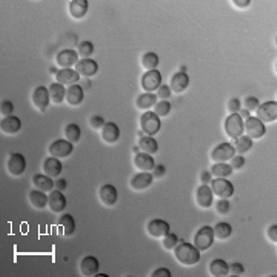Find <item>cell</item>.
<instances>
[{
	"label": "cell",
	"mask_w": 277,
	"mask_h": 277,
	"mask_svg": "<svg viewBox=\"0 0 277 277\" xmlns=\"http://www.w3.org/2000/svg\"><path fill=\"white\" fill-rule=\"evenodd\" d=\"M259 106H260V102L257 100L256 97H246V98H245V108H246L248 111H256Z\"/></svg>",
	"instance_id": "48"
},
{
	"label": "cell",
	"mask_w": 277,
	"mask_h": 277,
	"mask_svg": "<svg viewBox=\"0 0 277 277\" xmlns=\"http://www.w3.org/2000/svg\"><path fill=\"white\" fill-rule=\"evenodd\" d=\"M176 259L185 266H194L200 262V251L188 242H182L176 246Z\"/></svg>",
	"instance_id": "1"
},
{
	"label": "cell",
	"mask_w": 277,
	"mask_h": 277,
	"mask_svg": "<svg viewBox=\"0 0 277 277\" xmlns=\"http://www.w3.org/2000/svg\"><path fill=\"white\" fill-rule=\"evenodd\" d=\"M196 200H197V205L200 208H211L212 206V200H214V192L211 190V186L208 185H202L197 188V192H196Z\"/></svg>",
	"instance_id": "14"
},
{
	"label": "cell",
	"mask_w": 277,
	"mask_h": 277,
	"mask_svg": "<svg viewBox=\"0 0 277 277\" xmlns=\"http://www.w3.org/2000/svg\"><path fill=\"white\" fill-rule=\"evenodd\" d=\"M146 230L151 237H165L170 232V224L162 219H154L146 225Z\"/></svg>",
	"instance_id": "20"
},
{
	"label": "cell",
	"mask_w": 277,
	"mask_h": 277,
	"mask_svg": "<svg viewBox=\"0 0 277 277\" xmlns=\"http://www.w3.org/2000/svg\"><path fill=\"white\" fill-rule=\"evenodd\" d=\"M98 270H100V264H98V260L92 256H86L80 264V271L84 276H88V277L97 276Z\"/></svg>",
	"instance_id": "25"
},
{
	"label": "cell",
	"mask_w": 277,
	"mask_h": 277,
	"mask_svg": "<svg viewBox=\"0 0 277 277\" xmlns=\"http://www.w3.org/2000/svg\"><path fill=\"white\" fill-rule=\"evenodd\" d=\"M102 137L106 144H117L118 138H120V130L114 122H108L105 124V126L102 128Z\"/></svg>",
	"instance_id": "23"
},
{
	"label": "cell",
	"mask_w": 277,
	"mask_h": 277,
	"mask_svg": "<svg viewBox=\"0 0 277 277\" xmlns=\"http://www.w3.org/2000/svg\"><path fill=\"white\" fill-rule=\"evenodd\" d=\"M84 96H85L84 94V88L78 86L77 84L66 88V100L72 106H78V105H80L84 102Z\"/></svg>",
	"instance_id": "28"
},
{
	"label": "cell",
	"mask_w": 277,
	"mask_h": 277,
	"mask_svg": "<svg viewBox=\"0 0 277 277\" xmlns=\"http://www.w3.org/2000/svg\"><path fill=\"white\" fill-rule=\"evenodd\" d=\"M230 272L231 274H236V276H244L245 274V266L242 264H232L230 265Z\"/></svg>",
	"instance_id": "51"
},
{
	"label": "cell",
	"mask_w": 277,
	"mask_h": 277,
	"mask_svg": "<svg viewBox=\"0 0 277 277\" xmlns=\"http://www.w3.org/2000/svg\"><path fill=\"white\" fill-rule=\"evenodd\" d=\"M44 171H45V174L46 176H50V177H58L62 174V171H64V165H62V162L57 159V157H50V159H46L45 160V164H44Z\"/></svg>",
	"instance_id": "27"
},
{
	"label": "cell",
	"mask_w": 277,
	"mask_h": 277,
	"mask_svg": "<svg viewBox=\"0 0 277 277\" xmlns=\"http://www.w3.org/2000/svg\"><path fill=\"white\" fill-rule=\"evenodd\" d=\"M154 112L159 116V117H166L170 116L171 112V104L166 102V100H162V102H157L154 105Z\"/></svg>",
	"instance_id": "41"
},
{
	"label": "cell",
	"mask_w": 277,
	"mask_h": 277,
	"mask_svg": "<svg viewBox=\"0 0 277 277\" xmlns=\"http://www.w3.org/2000/svg\"><path fill=\"white\" fill-rule=\"evenodd\" d=\"M138 146H140L142 151H145L146 154H151V156L159 151V144H157V140L154 137H151V136L142 137L140 142H138Z\"/></svg>",
	"instance_id": "35"
},
{
	"label": "cell",
	"mask_w": 277,
	"mask_h": 277,
	"mask_svg": "<svg viewBox=\"0 0 277 277\" xmlns=\"http://www.w3.org/2000/svg\"><path fill=\"white\" fill-rule=\"evenodd\" d=\"M211 190L216 196H219L220 199H230L234 196V185L228 179H216L210 182Z\"/></svg>",
	"instance_id": "7"
},
{
	"label": "cell",
	"mask_w": 277,
	"mask_h": 277,
	"mask_svg": "<svg viewBox=\"0 0 277 277\" xmlns=\"http://www.w3.org/2000/svg\"><path fill=\"white\" fill-rule=\"evenodd\" d=\"M162 86V74L159 70L146 71L142 77V88L146 92H154Z\"/></svg>",
	"instance_id": "5"
},
{
	"label": "cell",
	"mask_w": 277,
	"mask_h": 277,
	"mask_svg": "<svg viewBox=\"0 0 277 277\" xmlns=\"http://www.w3.org/2000/svg\"><path fill=\"white\" fill-rule=\"evenodd\" d=\"M151 276H152V277H171L172 274H171V271L166 270V268H159V270H156Z\"/></svg>",
	"instance_id": "52"
},
{
	"label": "cell",
	"mask_w": 277,
	"mask_h": 277,
	"mask_svg": "<svg viewBox=\"0 0 277 277\" xmlns=\"http://www.w3.org/2000/svg\"><path fill=\"white\" fill-rule=\"evenodd\" d=\"M58 228H60V232L65 236V237H70L76 232L77 230V224L74 220V217L71 214H64L60 217V220H58Z\"/></svg>",
	"instance_id": "30"
},
{
	"label": "cell",
	"mask_w": 277,
	"mask_h": 277,
	"mask_svg": "<svg viewBox=\"0 0 277 277\" xmlns=\"http://www.w3.org/2000/svg\"><path fill=\"white\" fill-rule=\"evenodd\" d=\"M50 72H51V74H56V76H57V72H58V71H57V68L51 66V68H50Z\"/></svg>",
	"instance_id": "59"
},
{
	"label": "cell",
	"mask_w": 277,
	"mask_h": 277,
	"mask_svg": "<svg viewBox=\"0 0 277 277\" xmlns=\"http://www.w3.org/2000/svg\"><path fill=\"white\" fill-rule=\"evenodd\" d=\"M0 128L5 134H17L18 131L22 130V120L16 116H10V117H5L2 124H0Z\"/></svg>",
	"instance_id": "26"
},
{
	"label": "cell",
	"mask_w": 277,
	"mask_h": 277,
	"mask_svg": "<svg viewBox=\"0 0 277 277\" xmlns=\"http://www.w3.org/2000/svg\"><path fill=\"white\" fill-rule=\"evenodd\" d=\"M237 8H248L250 5H251V0H234V2H232Z\"/></svg>",
	"instance_id": "55"
},
{
	"label": "cell",
	"mask_w": 277,
	"mask_h": 277,
	"mask_svg": "<svg viewBox=\"0 0 277 277\" xmlns=\"http://www.w3.org/2000/svg\"><path fill=\"white\" fill-rule=\"evenodd\" d=\"M225 131L231 138H239L245 131L244 118L239 114H230L225 120Z\"/></svg>",
	"instance_id": "4"
},
{
	"label": "cell",
	"mask_w": 277,
	"mask_h": 277,
	"mask_svg": "<svg viewBox=\"0 0 277 277\" xmlns=\"http://www.w3.org/2000/svg\"><path fill=\"white\" fill-rule=\"evenodd\" d=\"M157 100H159V98H157V96L154 92H145V94L137 97L136 105L138 110H150L157 104Z\"/></svg>",
	"instance_id": "33"
},
{
	"label": "cell",
	"mask_w": 277,
	"mask_h": 277,
	"mask_svg": "<svg viewBox=\"0 0 277 277\" xmlns=\"http://www.w3.org/2000/svg\"><path fill=\"white\" fill-rule=\"evenodd\" d=\"M32 182H34V186L37 190H40L44 192H50V191H54L56 188V182H52V177L50 176H44V174H36L32 177Z\"/></svg>",
	"instance_id": "29"
},
{
	"label": "cell",
	"mask_w": 277,
	"mask_h": 277,
	"mask_svg": "<svg viewBox=\"0 0 277 277\" xmlns=\"http://www.w3.org/2000/svg\"><path fill=\"white\" fill-rule=\"evenodd\" d=\"M76 71L84 77H92L98 72V65L92 58H82L76 65Z\"/></svg>",
	"instance_id": "18"
},
{
	"label": "cell",
	"mask_w": 277,
	"mask_h": 277,
	"mask_svg": "<svg viewBox=\"0 0 277 277\" xmlns=\"http://www.w3.org/2000/svg\"><path fill=\"white\" fill-rule=\"evenodd\" d=\"M56 78H57V84H60L64 86H71V85L78 84V80H80V74L72 68H65V70H60L57 72Z\"/></svg>",
	"instance_id": "17"
},
{
	"label": "cell",
	"mask_w": 277,
	"mask_h": 277,
	"mask_svg": "<svg viewBox=\"0 0 277 277\" xmlns=\"http://www.w3.org/2000/svg\"><path fill=\"white\" fill-rule=\"evenodd\" d=\"M140 126H142V131L148 136H156L157 132L160 131L162 128V122H160V117L157 116L156 112H151V111H146L145 114H142L140 117Z\"/></svg>",
	"instance_id": "3"
},
{
	"label": "cell",
	"mask_w": 277,
	"mask_h": 277,
	"mask_svg": "<svg viewBox=\"0 0 277 277\" xmlns=\"http://www.w3.org/2000/svg\"><path fill=\"white\" fill-rule=\"evenodd\" d=\"M105 120H104V117L102 116H92L91 118H90V125L94 128V130H102L104 126H105Z\"/></svg>",
	"instance_id": "45"
},
{
	"label": "cell",
	"mask_w": 277,
	"mask_h": 277,
	"mask_svg": "<svg viewBox=\"0 0 277 277\" xmlns=\"http://www.w3.org/2000/svg\"><path fill=\"white\" fill-rule=\"evenodd\" d=\"M66 186H68V184H66L65 179H58V180L56 182V188H57L58 191H65Z\"/></svg>",
	"instance_id": "57"
},
{
	"label": "cell",
	"mask_w": 277,
	"mask_h": 277,
	"mask_svg": "<svg viewBox=\"0 0 277 277\" xmlns=\"http://www.w3.org/2000/svg\"><path fill=\"white\" fill-rule=\"evenodd\" d=\"M50 96H51V100L54 104H62L66 98V88L56 82L50 86Z\"/></svg>",
	"instance_id": "34"
},
{
	"label": "cell",
	"mask_w": 277,
	"mask_h": 277,
	"mask_svg": "<svg viewBox=\"0 0 277 277\" xmlns=\"http://www.w3.org/2000/svg\"><path fill=\"white\" fill-rule=\"evenodd\" d=\"M32 102L37 110H40L42 112L46 111L48 105L51 104V96H50V88L45 86H37L32 92Z\"/></svg>",
	"instance_id": "12"
},
{
	"label": "cell",
	"mask_w": 277,
	"mask_h": 277,
	"mask_svg": "<svg viewBox=\"0 0 277 277\" xmlns=\"http://www.w3.org/2000/svg\"><path fill=\"white\" fill-rule=\"evenodd\" d=\"M78 52L74 51V50H62L60 52L57 54L56 57V62L57 65H60L62 70L65 68H71V66H76L78 64Z\"/></svg>",
	"instance_id": "13"
},
{
	"label": "cell",
	"mask_w": 277,
	"mask_h": 277,
	"mask_svg": "<svg viewBox=\"0 0 277 277\" xmlns=\"http://www.w3.org/2000/svg\"><path fill=\"white\" fill-rule=\"evenodd\" d=\"M179 72H185V74H186V66H185V65H182V66H180V71H179Z\"/></svg>",
	"instance_id": "60"
},
{
	"label": "cell",
	"mask_w": 277,
	"mask_h": 277,
	"mask_svg": "<svg viewBox=\"0 0 277 277\" xmlns=\"http://www.w3.org/2000/svg\"><path fill=\"white\" fill-rule=\"evenodd\" d=\"M244 126L250 138H262L266 134L265 124L260 122L257 117H250L246 120H244Z\"/></svg>",
	"instance_id": "6"
},
{
	"label": "cell",
	"mask_w": 277,
	"mask_h": 277,
	"mask_svg": "<svg viewBox=\"0 0 277 277\" xmlns=\"http://www.w3.org/2000/svg\"><path fill=\"white\" fill-rule=\"evenodd\" d=\"M210 272L214 277H225L230 274V265L224 259H216L210 265Z\"/></svg>",
	"instance_id": "32"
},
{
	"label": "cell",
	"mask_w": 277,
	"mask_h": 277,
	"mask_svg": "<svg viewBox=\"0 0 277 277\" xmlns=\"http://www.w3.org/2000/svg\"><path fill=\"white\" fill-rule=\"evenodd\" d=\"M30 202L34 208L37 210H44L48 206L50 202V196H46V192L40 191V190H32L30 192Z\"/></svg>",
	"instance_id": "31"
},
{
	"label": "cell",
	"mask_w": 277,
	"mask_h": 277,
	"mask_svg": "<svg viewBox=\"0 0 277 277\" xmlns=\"http://www.w3.org/2000/svg\"><path fill=\"white\" fill-rule=\"evenodd\" d=\"M0 111H2V114H4L5 117L12 116V114H14V104L10 102V100L2 102V108H0Z\"/></svg>",
	"instance_id": "49"
},
{
	"label": "cell",
	"mask_w": 277,
	"mask_h": 277,
	"mask_svg": "<svg viewBox=\"0 0 277 277\" xmlns=\"http://www.w3.org/2000/svg\"><path fill=\"white\" fill-rule=\"evenodd\" d=\"M94 52V45L91 42H80L78 45V56L84 57V58H90V56Z\"/></svg>",
	"instance_id": "42"
},
{
	"label": "cell",
	"mask_w": 277,
	"mask_h": 277,
	"mask_svg": "<svg viewBox=\"0 0 277 277\" xmlns=\"http://www.w3.org/2000/svg\"><path fill=\"white\" fill-rule=\"evenodd\" d=\"M251 148H252V138H250L248 136H240L239 138H236V145H234L236 152L245 154V152H250Z\"/></svg>",
	"instance_id": "38"
},
{
	"label": "cell",
	"mask_w": 277,
	"mask_h": 277,
	"mask_svg": "<svg viewBox=\"0 0 277 277\" xmlns=\"http://www.w3.org/2000/svg\"><path fill=\"white\" fill-rule=\"evenodd\" d=\"M66 205H68V202H66V197H65L64 191H58V190L51 191L48 206L51 208L52 212H64Z\"/></svg>",
	"instance_id": "16"
},
{
	"label": "cell",
	"mask_w": 277,
	"mask_h": 277,
	"mask_svg": "<svg viewBox=\"0 0 277 277\" xmlns=\"http://www.w3.org/2000/svg\"><path fill=\"white\" fill-rule=\"evenodd\" d=\"M142 65L151 71V70H157V66H159V56H157L156 52H146L144 54L142 57Z\"/></svg>",
	"instance_id": "40"
},
{
	"label": "cell",
	"mask_w": 277,
	"mask_h": 277,
	"mask_svg": "<svg viewBox=\"0 0 277 277\" xmlns=\"http://www.w3.org/2000/svg\"><path fill=\"white\" fill-rule=\"evenodd\" d=\"M246 160H245V157L244 156H234L232 159H231V166L232 170H242L245 166Z\"/></svg>",
	"instance_id": "47"
},
{
	"label": "cell",
	"mask_w": 277,
	"mask_h": 277,
	"mask_svg": "<svg viewBox=\"0 0 277 277\" xmlns=\"http://www.w3.org/2000/svg\"><path fill=\"white\" fill-rule=\"evenodd\" d=\"M65 136H66V140H70L71 144H77L78 140H80V137H82L80 126L76 125V124H70L65 128Z\"/></svg>",
	"instance_id": "39"
},
{
	"label": "cell",
	"mask_w": 277,
	"mask_h": 277,
	"mask_svg": "<svg viewBox=\"0 0 277 277\" xmlns=\"http://www.w3.org/2000/svg\"><path fill=\"white\" fill-rule=\"evenodd\" d=\"M236 156V150L231 144H220L211 152V159L217 164H225Z\"/></svg>",
	"instance_id": "9"
},
{
	"label": "cell",
	"mask_w": 277,
	"mask_h": 277,
	"mask_svg": "<svg viewBox=\"0 0 277 277\" xmlns=\"http://www.w3.org/2000/svg\"><path fill=\"white\" fill-rule=\"evenodd\" d=\"M88 8H90L88 0H72V2H70V12L76 20L84 18L88 12Z\"/></svg>",
	"instance_id": "24"
},
{
	"label": "cell",
	"mask_w": 277,
	"mask_h": 277,
	"mask_svg": "<svg viewBox=\"0 0 277 277\" xmlns=\"http://www.w3.org/2000/svg\"><path fill=\"white\" fill-rule=\"evenodd\" d=\"M8 171L18 177V176H22L25 171H26V159H25V156L20 154V152H14L10 156V159H8Z\"/></svg>",
	"instance_id": "11"
},
{
	"label": "cell",
	"mask_w": 277,
	"mask_h": 277,
	"mask_svg": "<svg viewBox=\"0 0 277 277\" xmlns=\"http://www.w3.org/2000/svg\"><path fill=\"white\" fill-rule=\"evenodd\" d=\"M228 110L232 114H237L240 110H242V102H240V98H237V97H232L231 100L228 102Z\"/></svg>",
	"instance_id": "44"
},
{
	"label": "cell",
	"mask_w": 277,
	"mask_h": 277,
	"mask_svg": "<svg viewBox=\"0 0 277 277\" xmlns=\"http://www.w3.org/2000/svg\"><path fill=\"white\" fill-rule=\"evenodd\" d=\"M134 165H136L138 170H140V171L150 172L151 170H154L156 162H154V159H152L151 154L138 152V154H136V157H134Z\"/></svg>",
	"instance_id": "22"
},
{
	"label": "cell",
	"mask_w": 277,
	"mask_h": 277,
	"mask_svg": "<svg viewBox=\"0 0 277 277\" xmlns=\"http://www.w3.org/2000/svg\"><path fill=\"white\" fill-rule=\"evenodd\" d=\"M214 236L217 237V239H220V240H226L231 237L232 234V226L226 222H220V224H217L214 228Z\"/></svg>",
	"instance_id": "36"
},
{
	"label": "cell",
	"mask_w": 277,
	"mask_h": 277,
	"mask_svg": "<svg viewBox=\"0 0 277 277\" xmlns=\"http://www.w3.org/2000/svg\"><path fill=\"white\" fill-rule=\"evenodd\" d=\"M165 172H166V170H165V166H164V165H156V166H154V172H152V176H154V177H157V179H162V177L165 176Z\"/></svg>",
	"instance_id": "53"
},
{
	"label": "cell",
	"mask_w": 277,
	"mask_h": 277,
	"mask_svg": "<svg viewBox=\"0 0 277 277\" xmlns=\"http://www.w3.org/2000/svg\"><path fill=\"white\" fill-rule=\"evenodd\" d=\"M98 196H100L102 204L106 206H114L118 199V192L114 185H104L100 191H98Z\"/></svg>",
	"instance_id": "19"
},
{
	"label": "cell",
	"mask_w": 277,
	"mask_h": 277,
	"mask_svg": "<svg viewBox=\"0 0 277 277\" xmlns=\"http://www.w3.org/2000/svg\"><path fill=\"white\" fill-rule=\"evenodd\" d=\"M237 114H239V116H240L242 118H245V120H246V118H250V117H251V116H250V111H248V110H240V111L237 112Z\"/></svg>",
	"instance_id": "58"
},
{
	"label": "cell",
	"mask_w": 277,
	"mask_h": 277,
	"mask_svg": "<svg viewBox=\"0 0 277 277\" xmlns=\"http://www.w3.org/2000/svg\"><path fill=\"white\" fill-rule=\"evenodd\" d=\"M216 210L219 214H228L230 212V200L228 199H220L216 204Z\"/></svg>",
	"instance_id": "46"
},
{
	"label": "cell",
	"mask_w": 277,
	"mask_h": 277,
	"mask_svg": "<svg viewBox=\"0 0 277 277\" xmlns=\"http://www.w3.org/2000/svg\"><path fill=\"white\" fill-rule=\"evenodd\" d=\"M200 179H202L204 185H208V184L212 180V174H211L210 171H204V172H202V176H200Z\"/></svg>",
	"instance_id": "56"
},
{
	"label": "cell",
	"mask_w": 277,
	"mask_h": 277,
	"mask_svg": "<svg viewBox=\"0 0 277 277\" xmlns=\"http://www.w3.org/2000/svg\"><path fill=\"white\" fill-rule=\"evenodd\" d=\"M214 240H216L214 230H212V226L206 225V226H202L199 231L196 232V236H194V246L202 252V251L210 250L214 245Z\"/></svg>",
	"instance_id": "2"
},
{
	"label": "cell",
	"mask_w": 277,
	"mask_h": 277,
	"mask_svg": "<svg viewBox=\"0 0 277 277\" xmlns=\"http://www.w3.org/2000/svg\"><path fill=\"white\" fill-rule=\"evenodd\" d=\"M171 92H172V91H171V88H170V86L162 85L159 90H157V94H156V96H157V98H160V100H166V98L171 96Z\"/></svg>",
	"instance_id": "50"
},
{
	"label": "cell",
	"mask_w": 277,
	"mask_h": 277,
	"mask_svg": "<svg viewBox=\"0 0 277 277\" xmlns=\"http://www.w3.org/2000/svg\"><path fill=\"white\" fill-rule=\"evenodd\" d=\"M152 182H154V176L151 172L140 171V172H137L136 176H132L131 186L136 191H144V190L150 188L152 185Z\"/></svg>",
	"instance_id": "15"
},
{
	"label": "cell",
	"mask_w": 277,
	"mask_h": 277,
	"mask_svg": "<svg viewBox=\"0 0 277 277\" xmlns=\"http://www.w3.org/2000/svg\"><path fill=\"white\" fill-rule=\"evenodd\" d=\"M177 245H179V236H177V234L168 232V234L164 237V246H165L166 250H174Z\"/></svg>",
	"instance_id": "43"
},
{
	"label": "cell",
	"mask_w": 277,
	"mask_h": 277,
	"mask_svg": "<svg viewBox=\"0 0 277 277\" xmlns=\"http://www.w3.org/2000/svg\"><path fill=\"white\" fill-rule=\"evenodd\" d=\"M232 166L228 164H216L211 170V174L216 176L217 179H226V177L232 176Z\"/></svg>",
	"instance_id": "37"
},
{
	"label": "cell",
	"mask_w": 277,
	"mask_h": 277,
	"mask_svg": "<svg viewBox=\"0 0 277 277\" xmlns=\"http://www.w3.org/2000/svg\"><path fill=\"white\" fill-rule=\"evenodd\" d=\"M188 85H190V77H188V74H185V72H176V74L171 77V85H170V88H171L172 92L180 94V92H184V91L188 88Z\"/></svg>",
	"instance_id": "21"
},
{
	"label": "cell",
	"mask_w": 277,
	"mask_h": 277,
	"mask_svg": "<svg viewBox=\"0 0 277 277\" xmlns=\"http://www.w3.org/2000/svg\"><path fill=\"white\" fill-rule=\"evenodd\" d=\"M268 237H270V240L271 242H277V225H271L270 230H268Z\"/></svg>",
	"instance_id": "54"
},
{
	"label": "cell",
	"mask_w": 277,
	"mask_h": 277,
	"mask_svg": "<svg viewBox=\"0 0 277 277\" xmlns=\"http://www.w3.org/2000/svg\"><path fill=\"white\" fill-rule=\"evenodd\" d=\"M74 151V144H71L70 140H65V138H60V140H56L50 145V152L52 157H57V159H65V157H70Z\"/></svg>",
	"instance_id": "8"
},
{
	"label": "cell",
	"mask_w": 277,
	"mask_h": 277,
	"mask_svg": "<svg viewBox=\"0 0 277 277\" xmlns=\"http://www.w3.org/2000/svg\"><path fill=\"white\" fill-rule=\"evenodd\" d=\"M256 111H257V118L264 124H271V122L277 120V102H274V100L264 104Z\"/></svg>",
	"instance_id": "10"
}]
</instances>
